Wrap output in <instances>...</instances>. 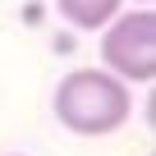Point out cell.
<instances>
[{
  "mask_svg": "<svg viewBox=\"0 0 156 156\" xmlns=\"http://www.w3.org/2000/svg\"><path fill=\"white\" fill-rule=\"evenodd\" d=\"M51 110H55L60 129H69L78 138H106L133 119V87L101 64L97 69H69L55 83Z\"/></svg>",
  "mask_w": 156,
  "mask_h": 156,
  "instance_id": "cell-1",
  "label": "cell"
},
{
  "mask_svg": "<svg viewBox=\"0 0 156 156\" xmlns=\"http://www.w3.org/2000/svg\"><path fill=\"white\" fill-rule=\"evenodd\" d=\"M97 37H101V69L124 78L129 87L156 83V9L151 5H124Z\"/></svg>",
  "mask_w": 156,
  "mask_h": 156,
  "instance_id": "cell-2",
  "label": "cell"
},
{
  "mask_svg": "<svg viewBox=\"0 0 156 156\" xmlns=\"http://www.w3.org/2000/svg\"><path fill=\"white\" fill-rule=\"evenodd\" d=\"M55 9L69 28L78 32H101L119 9H124V0H55Z\"/></svg>",
  "mask_w": 156,
  "mask_h": 156,
  "instance_id": "cell-3",
  "label": "cell"
},
{
  "mask_svg": "<svg viewBox=\"0 0 156 156\" xmlns=\"http://www.w3.org/2000/svg\"><path fill=\"white\" fill-rule=\"evenodd\" d=\"M124 5H156V0H124Z\"/></svg>",
  "mask_w": 156,
  "mask_h": 156,
  "instance_id": "cell-4",
  "label": "cell"
},
{
  "mask_svg": "<svg viewBox=\"0 0 156 156\" xmlns=\"http://www.w3.org/2000/svg\"><path fill=\"white\" fill-rule=\"evenodd\" d=\"M9 156H23V151H9Z\"/></svg>",
  "mask_w": 156,
  "mask_h": 156,
  "instance_id": "cell-5",
  "label": "cell"
}]
</instances>
